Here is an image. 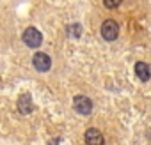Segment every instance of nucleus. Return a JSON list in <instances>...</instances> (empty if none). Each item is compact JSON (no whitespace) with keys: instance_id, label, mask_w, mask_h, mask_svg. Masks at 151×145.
I'll use <instances>...</instances> for the list:
<instances>
[{"instance_id":"f257e3e1","label":"nucleus","mask_w":151,"mask_h":145,"mask_svg":"<svg viewBox=\"0 0 151 145\" xmlns=\"http://www.w3.org/2000/svg\"><path fill=\"white\" fill-rule=\"evenodd\" d=\"M22 39H23V43H25L29 48H37V46H41V43H43V36H41V32H39L36 27H29V28L23 32Z\"/></svg>"},{"instance_id":"f03ea898","label":"nucleus","mask_w":151,"mask_h":145,"mask_svg":"<svg viewBox=\"0 0 151 145\" xmlns=\"http://www.w3.org/2000/svg\"><path fill=\"white\" fill-rule=\"evenodd\" d=\"M119 36V25L114 20H107L101 23V37L105 41H114Z\"/></svg>"},{"instance_id":"7ed1b4c3","label":"nucleus","mask_w":151,"mask_h":145,"mask_svg":"<svg viewBox=\"0 0 151 145\" xmlns=\"http://www.w3.org/2000/svg\"><path fill=\"white\" fill-rule=\"evenodd\" d=\"M73 108L80 115H89L93 112V101L87 96H77L73 99Z\"/></svg>"},{"instance_id":"20e7f679","label":"nucleus","mask_w":151,"mask_h":145,"mask_svg":"<svg viewBox=\"0 0 151 145\" xmlns=\"http://www.w3.org/2000/svg\"><path fill=\"white\" fill-rule=\"evenodd\" d=\"M32 64H34V67H36L37 71L46 72V71L52 67V58H50L46 53H36V55L32 57Z\"/></svg>"},{"instance_id":"39448f33","label":"nucleus","mask_w":151,"mask_h":145,"mask_svg":"<svg viewBox=\"0 0 151 145\" xmlns=\"http://www.w3.org/2000/svg\"><path fill=\"white\" fill-rule=\"evenodd\" d=\"M18 112L22 115H29L34 112V103H32V97L30 94H23L20 99H18Z\"/></svg>"},{"instance_id":"423d86ee","label":"nucleus","mask_w":151,"mask_h":145,"mask_svg":"<svg viewBox=\"0 0 151 145\" xmlns=\"http://www.w3.org/2000/svg\"><path fill=\"white\" fill-rule=\"evenodd\" d=\"M84 140H86V143H89V145H94V143L101 145V143H105V138H103V134H101L98 129H94V127H91V129H87V131H86V136H84Z\"/></svg>"},{"instance_id":"0eeeda50","label":"nucleus","mask_w":151,"mask_h":145,"mask_svg":"<svg viewBox=\"0 0 151 145\" xmlns=\"http://www.w3.org/2000/svg\"><path fill=\"white\" fill-rule=\"evenodd\" d=\"M133 69H135V75H137V78H139V80L147 82V80L151 78V67H149L146 62H137Z\"/></svg>"},{"instance_id":"6e6552de","label":"nucleus","mask_w":151,"mask_h":145,"mask_svg":"<svg viewBox=\"0 0 151 145\" xmlns=\"http://www.w3.org/2000/svg\"><path fill=\"white\" fill-rule=\"evenodd\" d=\"M80 34H82V27L80 25H69L68 27V36L69 37H73V39H77V37H80Z\"/></svg>"},{"instance_id":"1a4fd4ad","label":"nucleus","mask_w":151,"mask_h":145,"mask_svg":"<svg viewBox=\"0 0 151 145\" xmlns=\"http://www.w3.org/2000/svg\"><path fill=\"white\" fill-rule=\"evenodd\" d=\"M121 2H123V0H103L105 7H109V9H116V7H117Z\"/></svg>"}]
</instances>
